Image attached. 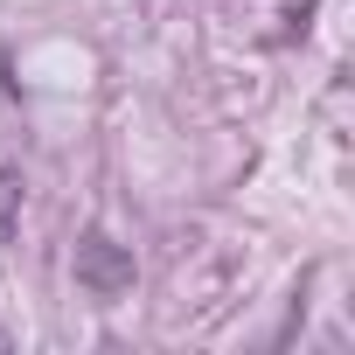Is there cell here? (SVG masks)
Returning a JSON list of instances; mask_svg holds the SVG:
<instances>
[{
  "label": "cell",
  "instance_id": "cell-1",
  "mask_svg": "<svg viewBox=\"0 0 355 355\" xmlns=\"http://www.w3.org/2000/svg\"><path fill=\"white\" fill-rule=\"evenodd\" d=\"M132 279H139L132 251L112 244L105 230H84V244H77V286L91 300H119V293H132Z\"/></svg>",
  "mask_w": 355,
  "mask_h": 355
},
{
  "label": "cell",
  "instance_id": "cell-2",
  "mask_svg": "<svg viewBox=\"0 0 355 355\" xmlns=\"http://www.w3.org/2000/svg\"><path fill=\"white\" fill-rule=\"evenodd\" d=\"M15 223H21V174H15V167H0V251H8Z\"/></svg>",
  "mask_w": 355,
  "mask_h": 355
}]
</instances>
